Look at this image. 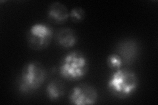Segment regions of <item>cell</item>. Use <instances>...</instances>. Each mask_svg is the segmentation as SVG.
Listing matches in <instances>:
<instances>
[{"mask_svg": "<svg viewBox=\"0 0 158 105\" xmlns=\"http://www.w3.org/2000/svg\"><path fill=\"white\" fill-rule=\"evenodd\" d=\"M107 63L108 67L114 71L121 68L124 64L123 59L118 53H112L110 55L107 59Z\"/></svg>", "mask_w": 158, "mask_h": 105, "instance_id": "cell-10", "label": "cell"}, {"mask_svg": "<svg viewBox=\"0 0 158 105\" xmlns=\"http://www.w3.org/2000/svg\"><path fill=\"white\" fill-rule=\"evenodd\" d=\"M65 93V87L63 83L57 79H54L48 83L46 87L48 97L52 101H56L63 97Z\"/></svg>", "mask_w": 158, "mask_h": 105, "instance_id": "cell-9", "label": "cell"}, {"mask_svg": "<svg viewBox=\"0 0 158 105\" xmlns=\"http://www.w3.org/2000/svg\"><path fill=\"white\" fill-rule=\"evenodd\" d=\"M98 100V93L91 85L81 83L74 87L69 95V101L73 104H94Z\"/></svg>", "mask_w": 158, "mask_h": 105, "instance_id": "cell-5", "label": "cell"}, {"mask_svg": "<svg viewBox=\"0 0 158 105\" xmlns=\"http://www.w3.org/2000/svg\"><path fill=\"white\" fill-rule=\"evenodd\" d=\"M138 53V45L133 40L123 42L118 46L117 53L119 55L124 63L132 62L136 59Z\"/></svg>", "mask_w": 158, "mask_h": 105, "instance_id": "cell-7", "label": "cell"}, {"mask_svg": "<svg viewBox=\"0 0 158 105\" xmlns=\"http://www.w3.org/2000/svg\"><path fill=\"white\" fill-rule=\"evenodd\" d=\"M47 71L38 61H31L23 67L19 83V91L23 93H31L39 89L46 81Z\"/></svg>", "mask_w": 158, "mask_h": 105, "instance_id": "cell-3", "label": "cell"}, {"mask_svg": "<svg viewBox=\"0 0 158 105\" xmlns=\"http://www.w3.org/2000/svg\"><path fill=\"white\" fill-rule=\"evenodd\" d=\"M69 17L74 22H81L85 17V12L81 7H76L69 13Z\"/></svg>", "mask_w": 158, "mask_h": 105, "instance_id": "cell-11", "label": "cell"}, {"mask_svg": "<svg viewBox=\"0 0 158 105\" xmlns=\"http://www.w3.org/2000/svg\"><path fill=\"white\" fill-rule=\"evenodd\" d=\"M53 36L52 28L46 24L32 25L28 33V44L34 50L40 51L46 49L51 43Z\"/></svg>", "mask_w": 158, "mask_h": 105, "instance_id": "cell-4", "label": "cell"}, {"mask_svg": "<svg viewBox=\"0 0 158 105\" xmlns=\"http://www.w3.org/2000/svg\"><path fill=\"white\" fill-rule=\"evenodd\" d=\"M138 79L131 70L120 68L115 71L109 79L107 88L113 95L121 99L131 96L138 88Z\"/></svg>", "mask_w": 158, "mask_h": 105, "instance_id": "cell-1", "label": "cell"}, {"mask_svg": "<svg viewBox=\"0 0 158 105\" xmlns=\"http://www.w3.org/2000/svg\"><path fill=\"white\" fill-rule=\"evenodd\" d=\"M88 71V61L86 56L79 51H73L63 57L59 64L60 76L69 81L80 80Z\"/></svg>", "mask_w": 158, "mask_h": 105, "instance_id": "cell-2", "label": "cell"}, {"mask_svg": "<svg viewBox=\"0 0 158 105\" xmlns=\"http://www.w3.org/2000/svg\"><path fill=\"white\" fill-rule=\"evenodd\" d=\"M48 18L52 22L57 24L65 23L69 17V13L65 5L60 2L53 3L48 9Z\"/></svg>", "mask_w": 158, "mask_h": 105, "instance_id": "cell-6", "label": "cell"}, {"mask_svg": "<svg viewBox=\"0 0 158 105\" xmlns=\"http://www.w3.org/2000/svg\"><path fill=\"white\" fill-rule=\"evenodd\" d=\"M77 39V35L75 32L69 28L61 29L56 36V41L59 46L65 49L75 46Z\"/></svg>", "mask_w": 158, "mask_h": 105, "instance_id": "cell-8", "label": "cell"}]
</instances>
